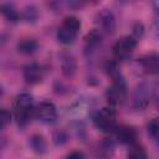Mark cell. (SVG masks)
Returning <instances> with one entry per match:
<instances>
[{
    "label": "cell",
    "instance_id": "cell-1",
    "mask_svg": "<svg viewBox=\"0 0 159 159\" xmlns=\"http://www.w3.org/2000/svg\"><path fill=\"white\" fill-rule=\"evenodd\" d=\"M35 107L32 96L29 93H20L16 96L14 102V119L19 128H25L31 118L35 117Z\"/></svg>",
    "mask_w": 159,
    "mask_h": 159
},
{
    "label": "cell",
    "instance_id": "cell-2",
    "mask_svg": "<svg viewBox=\"0 0 159 159\" xmlns=\"http://www.w3.org/2000/svg\"><path fill=\"white\" fill-rule=\"evenodd\" d=\"M92 122L94 127L103 133H113L117 128V113L116 108L107 106L97 109L92 114Z\"/></svg>",
    "mask_w": 159,
    "mask_h": 159
},
{
    "label": "cell",
    "instance_id": "cell-3",
    "mask_svg": "<svg viewBox=\"0 0 159 159\" xmlns=\"http://www.w3.org/2000/svg\"><path fill=\"white\" fill-rule=\"evenodd\" d=\"M128 97V87L123 76L112 80V83L106 89V99L113 108L122 106Z\"/></svg>",
    "mask_w": 159,
    "mask_h": 159
},
{
    "label": "cell",
    "instance_id": "cell-4",
    "mask_svg": "<svg viewBox=\"0 0 159 159\" xmlns=\"http://www.w3.org/2000/svg\"><path fill=\"white\" fill-rule=\"evenodd\" d=\"M81 30V21L76 16H67L57 30V40L62 45H71L76 41Z\"/></svg>",
    "mask_w": 159,
    "mask_h": 159
},
{
    "label": "cell",
    "instance_id": "cell-5",
    "mask_svg": "<svg viewBox=\"0 0 159 159\" xmlns=\"http://www.w3.org/2000/svg\"><path fill=\"white\" fill-rule=\"evenodd\" d=\"M154 96V86L148 82L139 83L132 94V107L137 111H143L149 104Z\"/></svg>",
    "mask_w": 159,
    "mask_h": 159
},
{
    "label": "cell",
    "instance_id": "cell-6",
    "mask_svg": "<svg viewBox=\"0 0 159 159\" xmlns=\"http://www.w3.org/2000/svg\"><path fill=\"white\" fill-rule=\"evenodd\" d=\"M138 45V41L130 36V35H127V36H122L120 39H118L113 47H112V52H113V56L116 60H127L135 50Z\"/></svg>",
    "mask_w": 159,
    "mask_h": 159
},
{
    "label": "cell",
    "instance_id": "cell-7",
    "mask_svg": "<svg viewBox=\"0 0 159 159\" xmlns=\"http://www.w3.org/2000/svg\"><path fill=\"white\" fill-rule=\"evenodd\" d=\"M96 24L98 25V30L107 35H113L117 29L116 16L109 9H102L96 15Z\"/></svg>",
    "mask_w": 159,
    "mask_h": 159
},
{
    "label": "cell",
    "instance_id": "cell-8",
    "mask_svg": "<svg viewBox=\"0 0 159 159\" xmlns=\"http://www.w3.org/2000/svg\"><path fill=\"white\" fill-rule=\"evenodd\" d=\"M35 117L46 124L55 123L57 119V109L56 106L50 101H42L35 107Z\"/></svg>",
    "mask_w": 159,
    "mask_h": 159
},
{
    "label": "cell",
    "instance_id": "cell-9",
    "mask_svg": "<svg viewBox=\"0 0 159 159\" xmlns=\"http://www.w3.org/2000/svg\"><path fill=\"white\" fill-rule=\"evenodd\" d=\"M114 139L123 145H132L134 143H137V138H138V133L137 129L132 125H127V124H122V125H117V128L114 129V132L112 133Z\"/></svg>",
    "mask_w": 159,
    "mask_h": 159
},
{
    "label": "cell",
    "instance_id": "cell-10",
    "mask_svg": "<svg viewBox=\"0 0 159 159\" xmlns=\"http://www.w3.org/2000/svg\"><path fill=\"white\" fill-rule=\"evenodd\" d=\"M139 70L145 75H158L159 73V53L150 52L137 60Z\"/></svg>",
    "mask_w": 159,
    "mask_h": 159
},
{
    "label": "cell",
    "instance_id": "cell-11",
    "mask_svg": "<svg viewBox=\"0 0 159 159\" xmlns=\"http://www.w3.org/2000/svg\"><path fill=\"white\" fill-rule=\"evenodd\" d=\"M102 39L103 35L98 29H93L87 34V36L84 37V46H83L84 50L83 52L87 58H91L98 51V48L102 45Z\"/></svg>",
    "mask_w": 159,
    "mask_h": 159
},
{
    "label": "cell",
    "instance_id": "cell-12",
    "mask_svg": "<svg viewBox=\"0 0 159 159\" xmlns=\"http://www.w3.org/2000/svg\"><path fill=\"white\" fill-rule=\"evenodd\" d=\"M22 77L26 83L29 84H37L43 78V68L41 65L36 62H31L24 66L22 68Z\"/></svg>",
    "mask_w": 159,
    "mask_h": 159
},
{
    "label": "cell",
    "instance_id": "cell-13",
    "mask_svg": "<svg viewBox=\"0 0 159 159\" xmlns=\"http://www.w3.org/2000/svg\"><path fill=\"white\" fill-rule=\"evenodd\" d=\"M93 155L96 159H112L114 155V142L111 138H103L93 147Z\"/></svg>",
    "mask_w": 159,
    "mask_h": 159
},
{
    "label": "cell",
    "instance_id": "cell-14",
    "mask_svg": "<svg viewBox=\"0 0 159 159\" xmlns=\"http://www.w3.org/2000/svg\"><path fill=\"white\" fill-rule=\"evenodd\" d=\"M61 71L66 78H72L77 72V61L73 55L65 52L61 55Z\"/></svg>",
    "mask_w": 159,
    "mask_h": 159
},
{
    "label": "cell",
    "instance_id": "cell-15",
    "mask_svg": "<svg viewBox=\"0 0 159 159\" xmlns=\"http://www.w3.org/2000/svg\"><path fill=\"white\" fill-rule=\"evenodd\" d=\"M29 147L31 150L39 155H42L47 152V142L41 134H34L29 138Z\"/></svg>",
    "mask_w": 159,
    "mask_h": 159
},
{
    "label": "cell",
    "instance_id": "cell-16",
    "mask_svg": "<svg viewBox=\"0 0 159 159\" xmlns=\"http://www.w3.org/2000/svg\"><path fill=\"white\" fill-rule=\"evenodd\" d=\"M0 9H1V12H2L4 17L7 21H10L12 24H16L20 20V14L16 10V7L14 6V4H11V2H2Z\"/></svg>",
    "mask_w": 159,
    "mask_h": 159
},
{
    "label": "cell",
    "instance_id": "cell-17",
    "mask_svg": "<svg viewBox=\"0 0 159 159\" xmlns=\"http://www.w3.org/2000/svg\"><path fill=\"white\" fill-rule=\"evenodd\" d=\"M39 48V43L35 39H22L17 42V51L22 55H31L36 52Z\"/></svg>",
    "mask_w": 159,
    "mask_h": 159
},
{
    "label": "cell",
    "instance_id": "cell-18",
    "mask_svg": "<svg viewBox=\"0 0 159 159\" xmlns=\"http://www.w3.org/2000/svg\"><path fill=\"white\" fill-rule=\"evenodd\" d=\"M127 159H147V152H145L144 147L138 142L129 145V149L127 153Z\"/></svg>",
    "mask_w": 159,
    "mask_h": 159
},
{
    "label": "cell",
    "instance_id": "cell-19",
    "mask_svg": "<svg viewBox=\"0 0 159 159\" xmlns=\"http://www.w3.org/2000/svg\"><path fill=\"white\" fill-rule=\"evenodd\" d=\"M21 17L24 21H26L27 24H35L39 19V10L35 5L30 4V5H26L22 10V14H21Z\"/></svg>",
    "mask_w": 159,
    "mask_h": 159
},
{
    "label": "cell",
    "instance_id": "cell-20",
    "mask_svg": "<svg viewBox=\"0 0 159 159\" xmlns=\"http://www.w3.org/2000/svg\"><path fill=\"white\" fill-rule=\"evenodd\" d=\"M52 142H53V144L57 145V147L65 145V144L68 142V134H67L63 129H56V130H53V133H52Z\"/></svg>",
    "mask_w": 159,
    "mask_h": 159
},
{
    "label": "cell",
    "instance_id": "cell-21",
    "mask_svg": "<svg viewBox=\"0 0 159 159\" xmlns=\"http://www.w3.org/2000/svg\"><path fill=\"white\" fill-rule=\"evenodd\" d=\"M148 133L149 135L159 144V117H155L148 123Z\"/></svg>",
    "mask_w": 159,
    "mask_h": 159
},
{
    "label": "cell",
    "instance_id": "cell-22",
    "mask_svg": "<svg viewBox=\"0 0 159 159\" xmlns=\"http://www.w3.org/2000/svg\"><path fill=\"white\" fill-rule=\"evenodd\" d=\"M143 35H144V25H143L142 22H135V24H133L130 36H133L137 41H139V40L143 37Z\"/></svg>",
    "mask_w": 159,
    "mask_h": 159
},
{
    "label": "cell",
    "instance_id": "cell-23",
    "mask_svg": "<svg viewBox=\"0 0 159 159\" xmlns=\"http://www.w3.org/2000/svg\"><path fill=\"white\" fill-rule=\"evenodd\" d=\"M0 120H1V129H5L6 125L10 124V122H11V112L7 111L6 108H1Z\"/></svg>",
    "mask_w": 159,
    "mask_h": 159
},
{
    "label": "cell",
    "instance_id": "cell-24",
    "mask_svg": "<svg viewBox=\"0 0 159 159\" xmlns=\"http://www.w3.org/2000/svg\"><path fill=\"white\" fill-rule=\"evenodd\" d=\"M154 6H155V16H154V20H153V32L154 35L159 39V2H154Z\"/></svg>",
    "mask_w": 159,
    "mask_h": 159
},
{
    "label": "cell",
    "instance_id": "cell-25",
    "mask_svg": "<svg viewBox=\"0 0 159 159\" xmlns=\"http://www.w3.org/2000/svg\"><path fill=\"white\" fill-rule=\"evenodd\" d=\"M66 159H86V155L81 150H73L70 154H67Z\"/></svg>",
    "mask_w": 159,
    "mask_h": 159
},
{
    "label": "cell",
    "instance_id": "cell-26",
    "mask_svg": "<svg viewBox=\"0 0 159 159\" xmlns=\"http://www.w3.org/2000/svg\"><path fill=\"white\" fill-rule=\"evenodd\" d=\"M157 108H158V109H159V97H158V98H157Z\"/></svg>",
    "mask_w": 159,
    "mask_h": 159
}]
</instances>
